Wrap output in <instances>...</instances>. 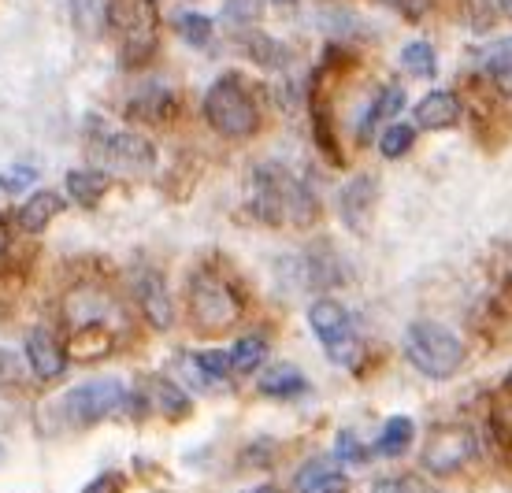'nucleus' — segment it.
Returning a JSON list of instances; mask_svg holds the SVG:
<instances>
[{"instance_id": "c85d7f7f", "label": "nucleus", "mask_w": 512, "mask_h": 493, "mask_svg": "<svg viewBox=\"0 0 512 493\" xmlns=\"http://www.w3.org/2000/svg\"><path fill=\"white\" fill-rule=\"evenodd\" d=\"M372 493H438L431 482L416 479V475H394V479H379Z\"/></svg>"}, {"instance_id": "9d476101", "label": "nucleus", "mask_w": 512, "mask_h": 493, "mask_svg": "<svg viewBox=\"0 0 512 493\" xmlns=\"http://www.w3.org/2000/svg\"><path fill=\"white\" fill-rule=\"evenodd\" d=\"M130 290H134V297H138V304H141V312H145V319H149L156 330L171 327V293H167L164 279L156 275L153 267H145V271H134V279H130Z\"/></svg>"}, {"instance_id": "cd10ccee", "label": "nucleus", "mask_w": 512, "mask_h": 493, "mask_svg": "<svg viewBox=\"0 0 512 493\" xmlns=\"http://www.w3.org/2000/svg\"><path fill=\"white\" fill-rule=\"evenodd\" d=\"M260 12H264V4H260V0H227L223 19L234 23L238 30H245V26H253L256 19H260Z\"/></svg>"}, {"instance_id": "6ab92c4d", "label": "nucleus", "mask_w": 512, "mask_h": 493, "mask_svg": "<svg viewBox=\"0 0 512 493\" xmlns=\"http://www.w3.org/2000/svg\"><path fill=\"white\" fill-rule=\"evenodd\" d=\"M145 397H153L156 412H164V416H186L190 412V397L182 393V386H175V382L167 379H149V386H145Z\"/></svg>"}, {"instance_id": "dca6fc26", "label": "nucleus", "mask_w": 512, "mask_h": 493, "mask_svg": "<svg viewBox=\"0 0 512 493\" xmlns=\"http://www.w3.org/2000/svg\"><path fill=\"white\" fill-rule=\"evenodd\" d=\"M112 186V178L104 175V171H86V167H75V171H67V193H71V201L75 204H93L101 201L104 193Z\"/></svg>"}, {"instance_id": "6e6552de", "label": "nucleus", "mask_w": 512, "mask_h": 493, "mask_svg": "<svg viewBox=\"0 0 512 493\" xmlns=\"http://www.w3.org/2000/svg\"><path fill=\"white\" fill-rule=\"evenodd\" d=\"M475 430L464 423H442L431 430V438L423 445V468L431 475H457L475 460Z\"/></svg>"}, {"instance_id": "20e7f679", "label": "nucleus", "mask_w": 512, "mask_h": 493, "mask_svg": "<svg viewBox=\"0 0 512 493\" xmlns=\"http://www.w3.org/2000/svg\"><path fill=\"white\" fill-rule=\"evenodd\" d=\"M242 316V293L234 290V282H227L219 271L201 267L190 282V319L197 330L219 334L227 330L234 319Z\"/></svg>"}, {"instance_id": "72a5a7b5", "label": "nucleus", "mask_w": 512, "mask_h": 493, "mask_svg": "<svg viewBox=\"0 0 512 493\" xmlns=\"http://www.w3.org/2000/svg\"><path fill=\"white\" fill-rule=\"evenodd\" d=\"M8 241H12V238H8V223L0 219V256L8 253Z\"/></svg>"}, {"instance_id": "aec40b11", "label": "nucleus", "mask_w": 512, "mask_h": 493, "mask_svg": "<svg viewBox=\"0 0 512 493\" xmlns=\"http://www.w3.org/2000/svg\"><path fill=\"white\" fill-rule=\"evenodd\" d=\"M416 438V423L409 416H390L383 423V434H379V453L383 456H401Z\"/></svg>"}, {"instance_id": "f257e3e1", "label": "nucleus", "mask_w": 512, "mask_h": 493, "mask_svg": "<svg viewBox=\"0 0 512 493\" xmlns=\"http://www.w3.org/2000/svg\"><path fill=\"white\" fill-rule=\"evenodd\" d=\"M249 204L256 219H264L271 227H312L320 215L312 190L279 164L256 167L249 182Z\"/></svg>"}, {"instance_id": "a878e982", "label": "nucleus", "mask_w": 512, "mask_h": 493, "mask_svg": "<svg viewBox=\"0 0 512 493\" xmlns=\"http://www.w3.org/2000/svg\"><path fill=\"white\" fill-rule=\"evenodd\" d=\"M412 145H416V130L409 123H394V127H386L379 134V152H383L386 160H401Z\"/></svg>"}, {"instance_id": "b1692460", "label": "nucleus", "mask_w": 512, "mask_h": 493, "mask_svg": "<svg viewBox=\"0 0 512 493\" xmlns=\"http://www.w3.org/2000/svg\"><path fill=\"white\" fill-rule=\"evenodd\" d=\"M171 108H175V97L164 86H149L138 101H130V115L134 119H164Z\"/></svg>"}, {"instance_id": "f03ea898", "label": "nucleus", "mask_w": 512, "mask_h": 493, "mask_svg": "<svg viewBox=\"0 0 512 493\" xmlns=\"http://www.w3.org/2000/svg\"><path fill=\"white\" fill-rule=\"evenodd\" d=\"M205 119L219 138H253L260 130V108H256L253 89L245 86V78L223 75L216 78L205 93Z\"/></svg>"}, {"instance_id": "9b49d317", "label": "nucleus", "mask_w": 512, "mask_h": 493, "mask_svg": "<svg viewBox=\"0 0 512 493\" xmlns=\"http://www.w3.org/2000/svg\"><path fill=\"white\" fill-rule=\"evenodd\" d=\"M26 364H30V371L38 375V379H60L67 371V353L64 345L52 338L45 327H34L30 334H26Z\"/></svg>"}, {"instance_id": "7c9ffc66", "label": "nucleus", "mask_w": 512, "mask_h": 493, "mask_svg": "<svg viewBox=\"0 0 512 493\" xmlns=\"http://www.w3.org/2000/svg\"><path fill=\"white\" fill-rule=\"evenodd\" d=\"M34 178H38L34 167H8V171H0V190L23 193L26 186H34Z\"/></svg>"}, {"instance_id": "423d86ee", "label": "nucleus", "mask_w": 512, "mask_h": 493, "mask_svg": "<svg viewBox=\"0 0 512 493\" xmlns=\"http://www.w3.org/2000/svg\"><path fill=\"white\" fill-rule=\"evenodd\" d=\"M130 405V390L119 379H93L82 382L75 390H67L64 397V416L75 423V427H93L101 419L116 416Z\"/></svg>"}, {"instance_id": "39448f33", "label": "nucleus", "mask_w": 512, "mask_h": 493, "mask_svg": "<svg viewBox=\"0 0 512 493\" xmlns=\"http://www.w3.org/2000/svg\"><path fill=\"white\" fill-rule=\"evenodd\" d=\"M308 327H312V334L320 338V345L338 367H353L360 360V338L346 304L331 301V297L316 301L308 308Z\"/></svg>"}, {"instance_id": "c756f323", "label": "nucleus", "mask_w": 512, "mask_h": 493, "mask_svg": "<svg viewBox=\"0 0 512 493\" xmlns=\"http://www.w3.org/2000/svg\"><path fill=\"white\" fill-rule=\"evenodd\" d=\"M334 456H338L346 468H353V464H364V460H368V449L357 442V434L342 430V434H338V445H334Z\"/></svg>"}, {"instance_id": "ddd939ff", "label": "nucleus", "mask_w": 512, "mask_h": 493, "mask_svg": "<svg viewBox=\"0 0 512 493\" xmlns=\"http://www.w3.org/2000/svg\"><path fill=\"white\" fill-rule=\"evenodd\" d=\"M60 208H64L60 193H52V190L30 193V197L19 204V227H23L26 234H41V230L49 227L52 219L60 215Z\"/></svg>"}, {"instance_id": "4be33fe9", "label": "nucleus", "mask_w": 512, "mask_h": 493, "mask_svg": "<svg viewBox=\"0 0 512 493\" xmlns=\"http://www.w3.org/2000/svg\"><path fill=\"white\" fill-rule=\"evenodd\" d=\"M175 30H179V38L186 41V45H193V49H205V45H212V38H216V23L201 12H182L179 19H175Z\"/></svg>"}, {"instance_id": "bb28decb", "label": "nucleus", "mask_w": 512, "mask_h": 493, "mask_svg": "<svg viewBox=\"0 0 512 493\" xmlns=\"http://www.w3.org/2000/svg\"><path fill=\"white\" fill-rule=\"evenodd\" d=\"M245 45H249V52H253L256 64L282 67L286 60H290V49H286V45H279V41H271V38H260V34H253V38L245 41Z\"/></svg>"}, {"instance_id": "412c9836", "label": "nucleus", "mask_w": 512, "mask_h": 493, "mask_svg": "<svg viewBox=\"0 0 512 493\" xmlns=\"http://www.w3.org/2000/svg\"><path fill=\"white\" fill-rule=\"evenodd\" d=\"M264 356H268V342L249 334V338H238V342H234L227 360H231L234 375H249V371H256V367L264 364Z\"/></svg>"}, {"instance_id": "4468645a", "label": "nucleus", "mask_w": 512, "mask_h": 493, "mask_svg": "<svg viewBox=\"0 0 512 493\" xmlns=\"http://www.w3.org/2000/svg\"><path fill=\"white\" fill-rule=\"evenodd\" d=\"M338 201H342V215H346L349 227L364 230L368 227V215H372V204H375V178H368V175L353 178Z\"/></svg>"}, {"instance_id": "5701e85b", "label": "nucleus", "mask_w": 512, "mask_h": 493, "mask_svg": "<svg viewBox=\"0 0 512 493\" xmlns=\"http://www.w3.org/2000/svg\"><path fill=\"white\" fill-rule=\"evenodd\" d=\"M401 67H405L412 78H435V71H438L435 49H431L427 41H409V45L401 49Z\"/></svg>"}, {"instance_id": "e433bc0d", "label": "nucleus", "mask_w": 512, "mask_h": 493, "mask_svg": "<svg viewBox=\"0 0 512 493\" xmlns=\"http://www.w3.org/2000/svg\"><path fill=\"white\" fill-rule=\"evenodd\" d=\"M253 493H256V490H253Z\"/></svg>"}, {"instance_id": "2eb2a0df", "label": "nucleus", "mask_w": 512, "mask_h": 493, "mask_svg": "<svg viewBox=\"0 0 512 493\" xmlns=\"http://www.w3.org/2000/svg\"><path fill=\"white\" fill-rule=\"evenodd\" d=\"M256 386H260L264 397H301V393H308V379L294 364H279L271 367V371H264Z\"/></svg>"}, {"instance_id": "7ed1b4c3", "label": "nucleus", "mask_w": 512, "mask_h": 493, "mask_svg": "<svg viewBox=\"0 0 512 493\" xmlns=\"http://www.w3.org/2000/svg\"><path fill=\"white\" fill-rule=\"evenodd\" d=\"M401 349L409 356V364L427 379H449L464 364V342L449 327L431 323V319L409 323L405 338H401Z\"/></svg>"}, {"instance_id": "1a4fd4ad", "label": "nucleus", "mask_w": 512, "mask_h": 493, "mask_svg": "<svg viewBox=\"0 0 512 493\" xmlns=\"http://www.w3.org/2000/svg\"><path fill=\"white\" fill-rule=\"evenodd\" d=\"M101 156L112 171H123V175H141V171H149V167L156 164L153 141H145L141 134H130V130L104 134Z\"/></svg>"}, {"instance_id": "f704fd0d", "label": "nucleus", "mask_w": 512, "mask_h": 493, "mask_svg": "<svg viewBox=\"0 0 512 493\" xmlns=\"http://www.w3.org/2000/svg\"><path fill=\"white\" fill-rule=\"evenodd\" d=\"M501 8H505V12L512 15V0H501Z\"/></svg>"}, {"instance_id": "2f4dec72", "label": "nucleus", "mask_w": 512, "mask_h": 493, "mask_svg": "<svg viewBox=\"0 0 512 493\" xmlns=\"http://www.w3.org/2000/svg\"><path fill=\"white\" fill-rule=\"evenodd\" d=\"M119 490H123V482H119L116 475H97L82 493H119Z\"/></svg>"}, {"instance_id": "f8f14e48", "label": "nucleus", "mask_w": 512, "mask_h": 493, "mask_svg": "<svg viewBox=\"0 0 512 493\" xmlns=\"http://www.w3.org/2000/svg\"><path fill=\"white\" fill-rule=\"evenodd\" d=\"M416 123L423 130H446L461 119V97L453 89H431L420 104H416Z\"/></svg>"}, {"instance_id": "473e14b6", "label": "nucleus", "mask_w": 512, "mask_h": 493, "mask_svg": "<svg viewBox=\"0 0 512 493\" xmlns=\"http://www.w3.org/2000/svg\"><path fill=\"white\" fill-rule=\"evenodd\" d=\"M386 4H394V8H401L405 15H420L423 8H427V0H386Z\"/></svg>"}, {"instance_id": "f3484780", "label": "nucleus", "mask_w": 512, "mask_h": 493, "mask_svg": "<svg viewBox=\"0 0 512 493\" xmlns=\"http://www.w3.org/2000/svg\"><path fill=\"white\" fill-rule=\"evenodd\" d=\"M297 493H346V475L334 471L327 460H312L301 475H297Z\"/></svg>"}, {"instance_id": "a211bd4d", "label": "nucleus", "mask_w": 512, "mask_h": 493, "mask_svg": "<svg viewBox=\"0 0 512 493\" xmlns=\"http://www.w3.org/2000/svg\"><path fill=\"white\" fill-rule=\"evenodd\" d=\"M479 67L494 78V86L512 93V38H501L487 52H479Z\"/></svg>"}, {"instance_id": "393cba45", "label": "nucleus", "mask_w": 512, "mask_h": 493, "mask_svg": "<svg viewBox=\"0 0 512 493\" xmlns=\"http://www.w3.org/2000/svg\"><path fill=\"white\" fill-rule=\"evenodd\" d=\"M405 108V93H401V86H386L383 93H379V101L368 108V115H364V123H360V134L368 138V130L375 127V123H383V119H390V115H397Z\"/></svg>"}, {"instance_id": "0eeeda50", "label": "nucleus", "mask_w": 512, "mask_h": 493, "mask_svg": "<svg viewBox=\"0 0 512 493\" xmlns=\"http://www.w3.org/2000/svg\"><path fill=\"white\" fill-rule=\"evenodd\" d=\"M108 19L119 30L130 64L149 60V52L156 49V34H160L153 0H108Z\"/></svg>"}, {"instance_id": "c9c22d12", "label": "nucleus", "mask_w": 512, "mask_h": 493, "mask_svg": "<svg viewBox=\"0 0 512 493\" xmlns=\"http://www.w3.org/2000/svg\"><path fill=\"white\" fill-rule=\"evenodd\" d=\"M275 4H297V0H275Z\"/></svg>"}]
</instances>
